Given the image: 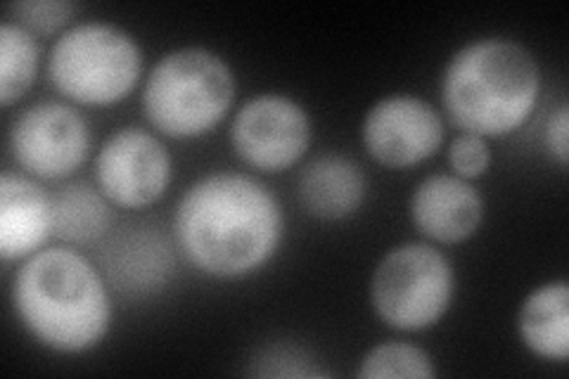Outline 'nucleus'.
<instances>
[{
  "label": "nucleus",
  "instance_id": "obj_1",
  "mask_svg": "<svg viewBox=\"0 0 569 379\" xmlns=\"http://www.w3.org/2000/svg\"><path fill=\"white\" fill-rule=\"evenodd\" d=\"M284 213L276 192L242 171H211L178 197L173 242L198 273L242 280L280 251Z\"/></svg>",
  "mask_w": 569,
  "mask_h": 379
},
{
  "label": "nucleus",
  "instance_id": "obj_2",
  "mask_svg": "<svg viewBox=\"0 0 569 379\" xmlns=\"http://www.w3.org/2000/svg\"><path fill=\"white\" fill-rule=\"evenodd\" d=\"M10 303L36 345L60 356L93 351L112 330L110 282L71 247H43L20 261Z\"/></svg>",
  "mask_w": 569,
  "mask_h": 379
},
{
  "label": "nucleus",
  "instance_id": "obj_3",
  "mask_svg": "<svg viewBox=\"0 0 569 379\" xmlns=\"http://www.w3.org/2000/svg\"><path fill=\"white\" fill-rule=\"evenodd\" d=\"M541 64L508 36H485L460 46L443 64L441 110L460 133L501 140L518 133L541 100Z\"/></svg>",
  "mask_w": 569,
  "mask_h": 379
},
{
  "label": "nucleus",
  "instance_id": "obj_4",
  "mask_svg": "<svg viewBox=\"0 0 569 379\" xmlns=\"http://www.w3.org/2000/svg\"><path fill=\"white\" fill-rule=\"evenodd\" d=\"M238 79L217 50L186 46L164 52L142 79L140 107L152 131L198 140L217 131L236 104Z\"/></svg>",
  "mask_w": 569,
  "mask_h": 379
},
{
  "label": "nucleus",
  "instance_id": "obj_5",
  "mask_svg": "<svg viewBox=\"0 0 569 379\" xmlns=\"http://www.w3.org/2000/svg\"><path fill=\"white\" fill-rule=\"evenodd\" d=\"M46 71L67 102L114 107L146 77V52L136 36L119 24L77 22L52 43Z\"/></svg>",
  "mask_w": 569,
  "mask_h": 379
},
{
  "label": "nucleus",
  "instance_id": "obj_6",
  "mask_svg": "<svg viewBox=\"0 0 569 379\" xmlns=\"http://www.w3.org/2000/svg\"><path fill=\"white\" fill-rule=\"evenodd\" d=\"M368 299L389 330H432L453 306L456 268L432 242H401L372 268Z\"/></svg>",
  "mask_w": 569,
  "mask_h": 379
},
{
  "label": "nucleus",
  "instance_id": "obj_7",
  "mask_svg": "<svg viewBox=\"0 0 569 379\" xmlns=\"http://www.w3.org/2000/svg\"><path fill=\"white\" fill-rule=\"evenodd\" d=\"M8 148L27 176L67 180L91 157V126L71 102H33L17 114L8 131Z\"/></svg>",
  "mask_w": 569,
  "mask_h": 379
},
{
  "label": "nucleus",
  "instance_id": "obj_8",
  "mask_svg": "<svg viewBox=\"0 0 569 379\" xmlns=\"http://www.w3.org/2000/svg\"><path fill=\"white\" fill-rule=\"evenodd\" d=\"M230 148L249 169L280 173L307 157L313 121L305 104L288 93L249 98L230 121Z\"/></svg>",
  "mask_w": 569,
  "mask_h": 379
},
{
  "label": "nucleus",
  "instance_id": "obj_9",
  "mask_svg": "<svg viewBox=\"0 0 569 379\" xmlns=\"http://www.w3.org/2000/svg\"><path fill=\"white\" fill-rule=\"evenodd\" d=\"M173 159L164 140L142 126H121L96 154V183L119 209H148L169 192Z\"/></svg>",
  "mask_w": 569,
  "mask_h": 379
},
{
  "label": "nucleus",
  "instance_id": "obj_10",
  "mask_svg": "<svg viewBox=\"0 0 569 379\" xmlns=\"http://www.w3.org/2000/svg\"><path fill=\"white\" fill-rule=\"evenodd\" d=\"M366 154L385 169H413L443 146V117L416 93H389L368 107L361 121Z\"/></svg>",
  "mask_w": 569,
  "mask_h": 379
},
{
  "label": "nucleus",
  "instance_id": "obj_11",
  "mask_svg": "<svg viewBox=\"0 0 569 379\" xmlns=\"http://www.w3.org/2000/svg\"><path fill=\"white\" fill-rule=\"evenodd\" d=\"M485 197L470 180L453 173L422 178L408 200L413 228L432 245H462L485 223Z\"/></svg>",
  "mask_w": 569,
  "mask_h": 379
},
{
  "label": "nucleus",
  "instance_id": "obj_12",
  "mask_svg": "<svg viewBox=\"0 0 569 379\" xmlns=\"http://www.w3.org/2000/svg\"><path fill=\"white\" fill-rule=\"evenodd\" d=\"M173 247L167 235L152 226H129L112 235L102 251V270L110 287L123 297H150L173 276Z\"/></svg>",
  "mask_w": 569,
  "mask_h": 379
},
{
  "label": "nucleus",
  "instance_id": "obj_13",
  "mask_svg": "<svg viewBox=\"0 0 569 379\" xmlns=\"http://www.w3.org/2000/svg\"><path fill=\"white\" fill-rule=\"evenodd\" d=\"M56 238L52 195L24 171L0 176V259L24 261Z\"/></svg>",
  "mask_w": 569,
  "mask_h": 379
},
{
  "label": "nucleus",
  "instance_id": "obj_14",
  "mask_svg": "<svg viewBox=\"0 0 569 379\" xmlns=\"http://www.w3.org/2000/svg\"><path fill=\"white\" fill-rule=\"evenodd\" d=\"M297 197L311 219L340 223L363 209L368 176L356 159L340 152H323L309 159L299 171Z\"/></svg>",
  "mask_w": 569,
  "mask_h": 379
},
{
  "label": "nucleus",
  "instance_id": "obj_15",
  "mask_svg": "<svg viewBox=\"0 0 569 379\" xmlns=\"http://www.w3.org/2000/svg\"><path fill=\"white\" fill-rule=\"evenodd\" d=\"M518 337L529 353L548 363L569 358V282L548 280L522 299L518 309Z\"/></svg>",
  "mask_w": 569,
  "mask_h": 379
},
{
  "label": "nucleus",
  "instance_id": "obj_16",
  "mask_svg": "<svg viewBox=\"0 0 569 379\" xmlns=\"http://www.w3.org/2000/svg\"><path fill=\"white\" fill-rule=\"evenodd\" d=\"M112 202L98 186L74 180L52 195V223L56 238L64 245L88 247L107 238L112 230Z\"/></svg>",
  "mask_w": 569,
  "mask_h": 379
},
{
  "label": "nucleus",
  "instance_id": "obj_17",
  "mask_svg": "<svg viewBox=\"0 0 569 379\" xmlns=\"http://www.w3.org/2000/svg\"><path fill=\"white\" fill-rule=\"evenodd\" d=\"M41 69L39 39L10 17L0 24V104L10 110L24 100Z\"/></svg>",
  "mask_w": 569,
  "mask_h": 379
},
{
  "label": "nucleus",
  "instance_id": "obj_18",
  "mask_svg": "<svg viewBox=\"0 0 569 379\" xmlns=\"http://www.w3.org/2000/svg\"><path fill=\"white\" fill-rule=\"evenodd\" d=\"M356 377L361 379H432L437 377V366L432 356L422 347L403 339H387L370 347Z\"/></svg>",
  "mask_w": 569,
  "mask_h": 379
},
{
  "label": "nucleus",
  "instance_id": "obj_19",
  "mask_svg": "<svg viewBox=\"0 0 569 379\" xmlns=\"http://www.w3.org/2000/svg\"><path fill=\"white\" fill-rule=\"evenodd\" d=\"M8 12L12 22L22 24L36 39H58L74 22L79 6L71 0H17L8 6Z\"/></svg>",
  "mask_w": 569,
  "mask_h": 379
},
{
  "label": "nucleus",
  "instance_id": "obj_20",
  "mask_svg": "<svg viewBox=\"0 0 569 379\" xmlns=\"http://www.w3.org/2000/svg\"><path fill=\"white\" fill-rule=\"evenodd\" d=\"M313 363L316 360L311 358V353L307 349L278 341V345L261 347L252 356V366H249L247 372L254 377H320V375H326V370L316 368Z\"/></svg>",
  "mask_w": 569,
  "mask_h": 379
},
{
  "label": "nucleus",
  "instance_id": "obj_21",
  "mask_svg": "<svg viewBox=\"0 0 569 379\" xmlns=\"http://www.w3.org/2000/svg\"><path fill=\"white\" fill-rule=\"evenodd\" d=\"M451 173L462 180H479L491 169V146L489 140L475 133H458L447 152Z\"/></svg>",
  "mask_w": 569,
  "mask_h": 379
},
{
  "label": "nucleus",
  "instance_id": "obj_22",
  "mask_svg": "<svg viewBox=\"0 0 569 379\" xmlns=\"http://www.w3.org/2000/svg\"><path fill=\"white\" fill-rule=\"evenodd\" d=\"M546 148L560 169L569 164V107L560 102L546 123Z\"/></svg>",
  "mask_w": 569,
  "mask_h": 379
}]
</instances>
